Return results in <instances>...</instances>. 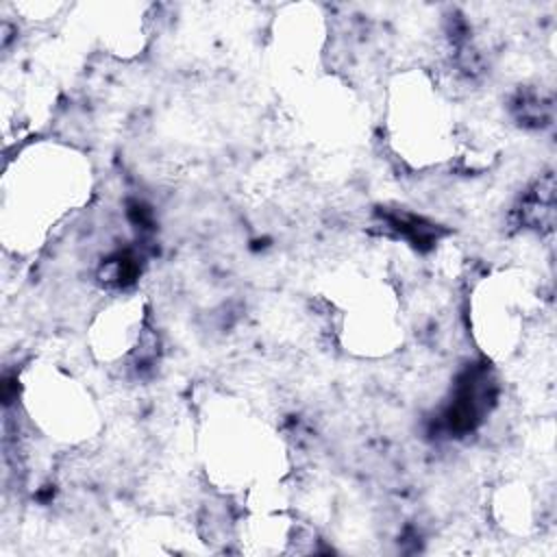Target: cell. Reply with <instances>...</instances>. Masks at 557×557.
<instances>
[{
	"label": "cell",
	"mask_w": 557,
	"mask_h": 557,
	"mask_svg": "<svg viewBox=\"0 0 557 557\" xmlns=\"http://www.w3.org/2000/svg\"><path fill=\"white\" fill-rule=\"evenodd\" d=\"M20 172H7L4 181V211L15 209L13 220L22 224L20 235L39 231L54 222L67 207L81 202L83 191H70V185H87L85 172L78 170V159L59 150L39 152L35 148L24 159L15 161Z\"/></svg>",
	"instance_id": "obj_1"
},
{
	"label": "cell",
	"mask_w": 557,
	"mask_h": 557,
	"mask_svg": "<svg viewBox=\"0 0 557 557\" xmlns=\"http://www.w3.org/2000/svg\"><path fill=\"white\" fill-rule=\"evenodd\" d=\"M26 403L33 420H37L50 437L52 433L67 442L87 437L83 433H89L94 420L91 403L76 381L52 370L48 376L37 381V385L30 381Z\"/></svg>",
	"instance_id": "obj_2"
}]
</instances>
